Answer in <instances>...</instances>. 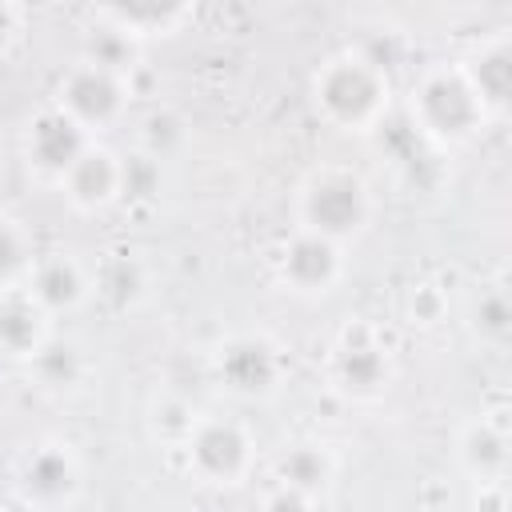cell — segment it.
<instances>
[{"label": "cell", "instance_id": "obj_1", "mask_svg": "<svg viewBox=\"0 0 512 512\" xmlns=\"http://www.w3.org/2000/svg\"><path fill=\"white\" fill-rule=\"evenodd\" d=\"M308 100L312 112L336 128V132H372L380 128V120L392 108V80L380 68V60H372L360 48H340L332 52L308 84Z\"/></svg>", "mask_w": 512, "mask_h": 512}, {"label": "cell", "instance_id": "obj_2", "mask_svg": "<svg viewBox=\"0 0 512 512\" xmlns=\"http://www.w3.org/2000/svg\"><path fill=\"white\" fill-rule=\"evenodd\" d=\"M376 216L372 184L348 164H316L296 188V228L340 248L356 244Z\"/></svg>", "mask_w": 512, "mask_h": 512}, {"label": "cell", "instance_id": "obj_3", "mask_svg": "<svg viewBox=\"0 0 512 512\" xmlns=\"http://www.w3.org/2000/svg\"><path fill=\"white\" fill-rule=\"evenodd\" d=\"M408 116L416 132L436 148H460L488 124V112L460 60H436L420 68L408 88Z\"/></svg>", "mask_w": 512, "mask_h": 512}, {"label": "cell", "instance_id": "obj_4", "mask_svg": "<svg viewBox=\"0 0 512 512\" xmlns=\"http://www.w3.org/2000/svg\"><path fill=\"white\" fill-rule=\"evenodd\" d=\"M324 380L352 404L384 400L396 380V352L384 328L372 320H348L324 352Z\"/></svg>", "mask_w": 512, "mask_h": 512}, {"label": "cell", "instance_id": "obj_5", "mask_svg": "<svg viewBox=\"0 0 512 512\" xmlns=\"http://www.w3.org/2000/svg\"><path fill=\"white\" fill-rule=\"evenodd\" d=\"M180 452L188 460V472L208 488H240L256 468V440L232 416L200 412Z\"/></svg>", "mask_w": 512, "mask_h": 512}, {"label": "cell", "instance_id": "obj_6", "mask_svg": "<svg viewBox=\"0 0 512 512\" xmlns=\"http://www.w3.org/2000/svg\"><path fill=\"white\" fill-rule=\"evenodd\" d=\"M128 96H132V88H128V76H124V72H112V68H104V64L80 56V60L60 76L52 104H56L68 120H76L92 140H100L108 128H116V124L124 120Z\"/></svg>", "mask_w": 512, "mask_h": 512}, {"label": "cell", "instance_id": "obj_7", "mask_svg": "<svg viewBox=\"0 0 512 512\" xmlns=\"http://www.w3.org/2000/svg\"><path fill=\"white\" fill-rule=\"evenodd\" d=\"M84 488V468L72 444L64 440H40L32 444L12 472L16 504L28 512H60L68 508Z\"/></svg>", "mask_w": 512, "mask_h": 512}, {"label": "cell", "instance_id": "obj_8", "mask_svg": "<svg viewBox=\"0 0 512 512\" xmlns=\"http://www.w3.org/2000/svg\"><path fill=\"white\" fill-rule=\"evenodd\" d=\"M88 144H92V136L76 120H68L56 104H44L40 112L28 116V124L20 132V160L36 184L60 188V180L68 176V168L80 160V152Z\"/></svg>", "mask_w": 512, "mask_h": 512}, {"label": "cell", "instance_id": "obj_9", "mask_svg": "<svg viewBox=\"0 0 512 512\" xmlns=\"http://www.w3.org/2000/svg\"><path fill=\"white\" fill-rule=\"evenodd\" d=\"M276 280L304 300L328 296L344 280V248L304 228H292V236H284L276 252Z\"/></svg>", "mask_w": 512, "mask_h": 512}, {"label": "cell", "instance_id": "obj_10", "mask_svg": "<svg viewBox=\"0 0 512 512\" xmlns=\"http://www.w3.org/2000/svg\"><path fill=\"white\" fill-rule=\"evenodd\" d=\"M212 372L216 380L240 396V400H260L280 388L284 376V356L268 336H228L212 352Z\"/></svg>", "mask_w": 512, "mask_h": 512}, {"label": "cell", "instance_id": "obj_11", "mask_svg": "<svg viewBox=\"0 0 512 512\" xmlns=\"http://www.w3.org/2000/svg\"><path fill=\"white\" fill-rule=\"evenodd\" d=\"M60 192L76 212H108L124 196V156L104 140H92L60 180Z\"/></svg>", "mask_w": 512, "mask_h": 512}, {"label": "cell", "instance_id": "obj_12", "mask_svg": "<svg viewBox=\"0 0 512 512\" xmlns=\"http://www.w3.org/2000/svg\"><path fill=\"white\" fill-rule=\"evenodd\" d=\"M24 288H28V292L40 300V308L56 320L60 312H72V308H80V304L92 296V268H88L76 252H64V248L40 252Z\"/></svg>", "mask_w": 512, "mask_h": 512}, {"label": "cell", "instance_id": "obj_13", "mask_svg": "<svg viewBox=\"0 0 512 512\" xmlns=\"http://www.w3.org/2000/svg\"><path fill=\"white\" fill-rule=\"evenodd\" d=\"M52 340V316L28 288L0 292V356L36 360Z\"/></svg>", "mask_w": 512, "mask_h": 512}, {"label": "cell", "instance_id": "obj_14", "mask_svg": "<svg viewBox=\"0 0 512 512\" xmlns=\"http://www.w3.org/2000/svg\"><path fill=\"white\" fill-rule=\"evenodd\" d=\"M88 16L96 24L120 32L124 40L140 44V40H152V36L180 32L196 16V8L192 4H104V8H92Z\"/></svg>", "mask_w": 512, "mask_h": 512}, {"label": "cell", "instance_id": "obj_15", "mask_svg": "<svg viewBox=\"0 0 512 512\" xmlns=\"http://www.w3.org/2000/svg\"><path fill=\"white\" fill-rule=\"evenodd\" d=\"M336 452L324 444V440H296V444H288L280 456H276V472H272V480L276 484H288V488H296V492H304V496H324L328 488H332V480H336Z\"/></svg>", "mask_w": 512, "mask_h": 512}, {"label": "cell", "instance_id": "obj_16", "mask_svg": "<svg viewBox=\"0 0 512 512\" xmlns=\"http://www.w3.org/2000/svg\"><path fill=\"white\" fill-rule=\"evenodd\" d=\"M456 460L476 484H500L508 472V436L492 420H468L456 440Z\"/></svg>", "mask_w": 512, "mask_h": 512}, {"label": "cell", "instance_id": "obj_17", "mask_svg": "<svg viewBox=\"0 0 512 512\" xmlns=\"http://www.w3.org/2000/svg\"><path fill=\"white\" fill-rule=\"evenodd\" d=\"M464 76L472 80L488 120L500 116L508 108V92H512V52H508V40L504 36H492L480 44V52H472L468 60H460Z\"/></svg>", "mask_w": 512, "mask_h": 512}, {"label": "cell", "instance_id": "obj_18", "mask_svg": "<svg viewBox=\"0 0 512 512\" xmlns=\"http://www.w3.org/2000/svg\"><path fill=\"white\" fill-rule=\"evenodd\" d=\"M36 256H40L36 240L24 228V220L12 216V212H0V292L24 288L28 276H32Z\"/></svg>", "mask_w": 512, "mask_h": 512}, {"label": "cell", "instance_id": "obj_19", "mask_svg": "<svg viewBox=\"0 0 512 512\" xmlns=\"http://www.w3.org/2000/svg\"><path fill=\"white\" fill-rule=\"evenodd\" d=\"M148 292V280H144V268L136 256L120 252L116 260L92 268V296H108L116 308H128L136 300H144Z\"/></svg>", "mask_w": 512, "mask_h": 512}, {"label": "cell", "instance_id": "obj_20", "mask_svg": "<svg viewBox=\"0 0 512 512\" xmlns=\"http://www.w3.org/2000/svg\"><path fill=\"white\" fill-rule=\"evenodd\" d=\"M508 320H512V312H508L504 288L480 292V320H476V328H480V336H484L488 344H500V340L508 336Z\"/></svg>", "mask_w": 512, "mask_h": 512}, {"label": "cell", "instance_id": "obj_21", "mask_svg": "<svg viewBox=\"0 0 512 512\" xmlns=\"http://www.w3.org/2000/svg\"><path fill=\"white\" fill-rule=\"evenodd\" d=\"M312 504H316L312 496H304V492H296V488L272 480V488H268L264 500H260V512H312Z\"/></svg>", "mask_w": 512, "mask_h": 512}, {"label": "cell", "instance_id": "obj_22", "mask_svg": "<svg viewBox=\"0 0 512 512\" xmlns=\"http://www.w3.org/2000/svg\"><path fill=\"white\" fill-rule=\"evenodd\" d=\"M24 32V8L12 4V0H0V56L12 52V44L20 40Z\"/></svg>", "mask_w": 512, "mask_h": 512}, {"label": "cell", "instance_id": "obj_23", "mask_svg": "<svg viewBox=\"0 0 512 512\" xmlns=\"http://www.w3.org/2000/svg\"><path fill=\"white\" fill-rule=\"evenodd\" d=\"M0 512H4V508H0Z\"/></svg>", "mask_w": 512, "mask_h": 512}]
</instances>
